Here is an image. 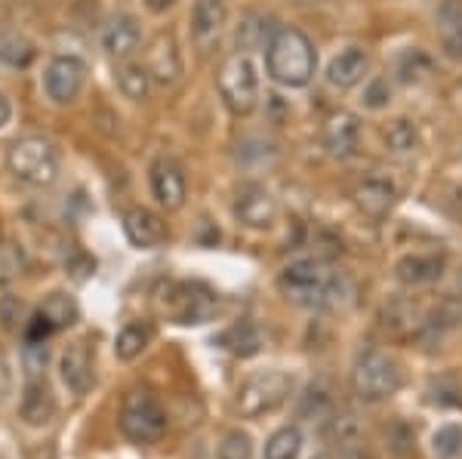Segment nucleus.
<instances>
[{"mask_svg": "<svg viewBox=\"0 0 462 459\" xmlns=\"http://www.w3.org/2000/svg\"><path fill=\"white\" fill-rule=\"evenodd\" d=\"M281 290L293 302H300V306L333 308V306L348 302V296H352V280L342 275V271L330 269L327 262H320V259H302V262H293L284 269V275H281Z\"/></svg>", "mask_w": 462, "mask_h": 459, "instance_id": "f257e3e1", "label": "nucleus"}, {"mask_svg": "<svg viewBox=\"0 0 462 459\" xmlns=\"http://www.w3.org/2000/svg\"><path fill=\"white\" fill-rule=\"evenodd\" d=\"M265 65L272 80H278L281 87H290V90H300V87H305L315 78L318 69L315 43L300 28H281L268 41Z\"/></svg>", "mask_w": 462, "mask_h": 459, "instance_id": "f03ea898", "label": "nucleus"}, {"mask_svg": "<svg viewBox=\"0 0 462 459\" xmlns=\"http://www.w3.org/2000/svg\"><path fill=\"white\" fill-rule=\"evenodd\" d=\"M167 428V413L158 395L148 389H133L124 395L121 404V432L133 444H152L158 441Z\"/></svg>", "mask_w": 462, "mask_h": 459, "instance_id": "7ed1b4c3", "label": "nucleus"}, {"mask_svg": "<svg viewBox=\"0 0 462 459\" xmlns=\"http://www.w3.org/2000/svg\"><path fill=\"white\" fill-rule=\"evenodd\" d=\"M293 391V376L284 373V370H259L253 373L241 389H237V413L241 417H265V413L278 410L281 404L290 398Z\"/></svg>", "mask_w": 462, "mask_h": 459, "instance_id": "20e7f679", "label": "nucleus"}, {"mask_svg": "<svg viewBox=\"0 0 462 459\" xmlns=\"http://www.w3.org/2000/svg\"><path fill=\"white\" fill-rule=\"evenodd\" d=\"M222 102L235 115H250L259 102V71L250 53H235L226 59V65L219 69L216 78Z\"/></svg>", "mask_w": 462, "mask_h": 459, "instance_id": "39448f33", "label": "nucleus"}, {"mask_svg": "<svg viewBox=\"0 0 462 459\" xmlns=\"http://www.w3.org/2000/svg\"><path fill=\"white\" fill-rule=\"evenodd\" d=\"M6 167H10V173L16 179L28 185H53L59 176V154L47 139L28 136L10 148Z\"/></svg>", "mask_w": 462, "mask_h": 459, "instance_id": "423d86ee", "label": "nucleus"}, {"mask_svg": "<svg viewBox=\"0 0 462 459\" xmlns=\"http://www.w3.org/2000/svg\"><path fill=\"white\" fill-rule=\"evenodd\" d=\"M352 386L361 401H385L401 389V370L385 352H364L352 370Z\"/></svg>", "mask_w": 462, "mask_h": 459, "instance_id": "0eeeda50", "label": "nucleus"}, {"mask_svg": "<svg viewBox=\"0 0 462 459\" xmlns=\"http://www.w3.org/2000/svg\"><path fill=\"white\" fill-rule=\"evenodd\" d=\"M87 80V62L78 56H56L50 59L47 71H43V90H47L50 102L56 106H71L84 90Z\"/></svg>", "mask_w": 462, "mask_h": 459, "instance_id": "6e6552de", "label": "nucleus"}, {"mask_svg": "<svg viewBox=\"0 0 462 459\" xmlns=\"http://www.w3.org/2000/svg\"><path fill=\"white\" fill-rule=\"evenodd\" d=\"M235 216L241 219V225L263 232V228H272L274 219H278V204H274L272 191H265L263 185H247L237 195Z\"/></svg>", "mask_w": 462, "mask_h": 459, "instance_id": "1a4fd4ad", "label": "nucleus"}, {"mask_svg": "<svg viewBox=\"0 0 462 459\" xmlns=\"http://www.w3.org/2000/svg\"><path fill=\"white\" fill-rule=\"evenodd\" d=\"M361 145V121L352 111H337V115L327 117L324 124V148L330 158H352Z\"/></svg>", "mask_w": 462, "mask_h": 459, "instance_id": "9d476101", "label": "nucleus"}, {"mask_svg": "<svg viewBox=\"0 0 462 459\" xmlns=\"http://www.w3.org/2000/svg\"><path fill=\"white\" fill-rule=\"evenodd\" d=\"M56 395L53 389L47 386V380H32L22 391V401H19V419L32 428L50 426L56 419Z\"/></svg>", "mask_w": 462, "mask_h": 459, "instance_id": "9b49d317", "label": "nucleus"}, {"mask_svg": "<svg viewBox=\"0 0 462 459\" xmlns=\"http://www.w3.org/2000/svg\"><path fill=\"white\" fill-rule=\"evenodd\" d=\"M124 232L133 247L154 250L167 241V222H163L158 213L145 210V207H133V210L124 216Z\"/></svg>", "mask_w": 462, "mask_h": 459, "instance_id": "f8f14e48", "label": "nucleus"}, {"mask_svg": "<svg viewBox=\"0 0 462 459\" xmlns=\"http://www.w3.org/2000/svg\"><path fill=\"white\" fill-rule=\"evenodd\" d=\"M367 69H370V56L361 47H346L327 65V84L337 87V90H352V87H357L367 78Z\"/></svg>", "mask_w": 462, "mask_h": 459, "instance_id": "ddd939ff", "label": "nucleus"}, {"mask_svg": "<svg viewBox=\"0 0 462 459\" xmlns=\"http://www.w3.org/2000/svg\"><path fill=\"white\" fill-rule=\"evenodd\" d=\"M145 69L152 74V80H158V84H173L179 78L182 59H179V47H176L173 34H158L152 43H148Z\"/></svg>", "mask_w": 462, "mask_h": 459, "instance_id": "4468645a", "label": "nucleus"}, {"mask_svg": "<svg viewBox=\"0 0 462 459\" xmlns=\"http://www.w3.org/2000/svg\"><path fill=\"white\" fill-rule=\"evenodd\" d=\"M152 195L167 210H179L185 204V176L173 161H158L152 167Z\"/></svg>", "mask_w": 462, "mask_h": 459, "instance_id": "2eb2a0df", "label": "nucleus"}, {"mask_svg": "<svg viewBox=\"0 0 462 459\" xmlns=\"http://www.w3.org/2000/svg\"><path fill=\"white\" fill-rule=\"evenodd\" d=\"M394 197H398V188H394L389 179H383V176H370V179H364L355 188V204L361 207V213L370 219L389 216Z\"/></svg>", "mask_w": 462, "mask_h": 459, "instance_id": "dca6fc26", "label": "nucleus"}, {"mask_svg": "<svg viewBox=\"0 0 462 459\" xmlns=\"http://www.w3.org/2000/svg\"><path fill=\"white\" fill-rule=\"evenodd\" d=\"M59 370H62V382L74 395H87L89 386H93V354H89V345L87 343L69 345L62 361H59Z\"/></svg>", "mask_w": 462, "mask_h": 459, "instance_id": "f3484780", "label": "nucleus"}, {"mask_svg": "<svg viewBox=\"0 0 462 459\" xmlns=\"http://www.w3.org/2000/svg\"><path fill=\"white\" fill-rule=\"evenodd\" d=\"M435 25L438 37H441V50L462 62V0H441L435 10Z\"/></svg>", "mask_w": 462, "mask_h": 459, "instance_id": "a211bd4d", "label": "nucleus"}, {"mask_svg": "<svg viewBox=\"0 0 462 459\" xmlns=\"http://www.w3.org/2000/svg\"><path fill=\"white\" fill-rule=\"evenodd\" d=\"M139 41H143V32H139V25L133 16H115L106 25V32H102V47H106L108 56H115V59L130 56L133 50L139 47Z\"/></svg>", "mask_w": 462, "mask_h": 459, "instance_id": "6ab92c4d", "label": "nucleus"}, {"mask_svg": "<svg viewBox=\"0 0 462 459\" xmlns=\"http://www.w3.org/2000/svg\"><path fill=\"white\" fill-rule=\"evenodd\" d=\"M213 308H216L213 293L198 296L195 287H182V293L170 306V315H173L176 324H207L213 317Z\"/></svg>", "mask_w": 462, "mask_h": 459, "instance_id": "aec40b11", "label": "nucleus"}, {"mask_svg": "<svg viewBox=\"0 0 462 459\" xmlns=\"http://www.w3.org/2000/svg\"><path fill=\"white\" fill-rule=\"evenodd\" d=\"M394 271H398V280L401 284H429V280L441 278L444 271V259L441 256H431V253H410L404 259H398V265H394Z\"/></svg>", "mask_w": 462, "mask_h": 459, "instance_id": "412c9836", "label": "nucleus"}, {"mask_svg": "<svg viewBox=\"0 0 462 459\" xmlns=\"http://www.w3.org/2000/svg\"><path fill=\"white\" fill-rule=\"evenodd\" d=\"M228 19V4L226 0H195L191 6V34L198 41H207V37H216L222 32Z\"/></svg>", "mask_w": 462, "mask_h": 459, "instance_id": "4be33fe9", "label": "nucleus"}, {"mask_svg": "<svg viewBox=\"0 0 462 459\" xmlns=\"http://www.w3.org/2000/svg\"><path fill=\"white\" fill-rule=\"evenodd\" d=\"M37 315H41L53 330H65V327H71V324L78 321L80 308H78V302H74V296L56 290V293H50L47 299L41 302Z\"/></svg>", "mask_w": 462, "mask_h": 459, "instance_id": "5701e85b", "label": "nucleus"}, {"mask_svg": "<svg viewBox=\"0 0 462 459\" xmlns=\"http://www.w3.org/2000/svg\"><path fill=\"white\" fill-rule=\"evenodd\" d=\"M383 142L392 154H410L420 148V133H416V124L407 121V117H398L392 121L383 133Z\"/></svg>", "mask_w": 462, "mask_h": 459, "instance_id": "b1692460", "label": "nucleus"}, {"mask_svg": "<svg viewBox=\"0 0 462 459\" xmlns=\"http://www.w3.org/2000/svg\"><path fill=\"white\" fill-rule=\"evenodd\" d=\"M117 87H121V93L126 99L143 102L148 99V93H152V74H148L145 65H124V69L117 71Z\"/></svg>", "mask_w": 462, "mask_h": 459, "instance_id": "393cba45", "label": "nucleus"}, {"mask_svg": "<svg viewBox=\"0 0 462 459\" xmlns=\"http://www.w3.org/2000/svg\"><path fill=\"white\" fill-rule=\"evenodd\" d=\"M259 330L253 327L250 321H241V324H235L228 333H222V345H226L228 352H235V354H241V358H250V354H256L259 352Z\"/></svg>", "mask_w": 462, "mask_h": 459, "instance_id": "a878e982", "label": "nucleus"}, {"mask_svg": "<svg viewBox=\"0 0 462 459\" xmlns=\"http://www.w3.org/2000/svg\"><path fill=\"white\" fill-rule=\"evenodd\" d=\"M302 450V432L296 426H284L268 438L265 459H296Z\"/></svg>", "mask_w": 462, "mask_h": 459, "instance_id": "bb28decb", "label": "nucleus"}, {"mask_svg": "<svg viewBox=\"0 0 462 459\" xmlns=\"http://www.w3.org/2000/svg\"><path fill=\"white\" fill-rule=\"evenodd\" d=\"M148 327H143V324H126V327L117 333V343H115V354L121 361H133L143 354V349L148 345Z\"/></svg>", "mask_w": 462, "mask_h": 459, "instance_id": "cd10ccee", "label": "nucleus"}, {"mask_svg": "<svg viewBox=\"0 0 462 459\" xmlns=\"http://www.w3.org/2000/svg\"><path fill=\"white\" fill-rule=\"evenodd\" d=\"M431 450L438 459H457L462 456V428L459 426H444L431 438Z\"/></svg>", "mask_w": 462, "mask_h": 459, "instance_id": "c85d7f7f", "label": "nucleus"}, {"mask_svg": "<svg viewBox=\"0 0 462 459\" xmlns=\"http://www.w3.org/2000/svg\"><path fill=\"white\" fill-rule=\"evenodd\" d=\"M219 459H253V441L247 432L231 428L219 444Z\"/></svg>", "mask_w": 462, "mask_h": 459, "instance_id": "c756f323", "label": "nucleus"}, {"mask_svg": "<svg viewBox=\"0 0 462 459\" xmlns=\"http://www.w3.org/2000/svg\"><path fill=\"white\" fill-rule=\"evenodd\" d=\"M47 358H50L47 343H32V339H25V367L34 380L41 376V370L47 367Z\"/></svg>", "mask_w": 462, "mask_h": 459, "instance_id": "7c9ffc66", "label": "nucleus"}, {"mask_svg": "<svg viewBox=\"0 0 462 459\" xmlns=\"http://www.w3.org/2000/svg\"><path fill=\"white\" fill-rule=\"evenodd\" d=\"M389 99H392V87L385 78L370 80V87L364 90V106L367 108H383V106H389Z\"/></svg>", "mask_w": 462, "mask_h": 459, "instance_id": "2f4dec72", "label": "nucleus"}, {"mask_svg": "<svg viewBox=\"0 0 462 459\" xmlns=\"http://www.w3.org/2000/svg\"><path fill=\"white\" fill-rule=\"evenodd\" d=\"M10 395V367H6L4 354H0V401Z\"/></svg>", "mask_w": 462, "mask_h": 459, "instance_id": "473e14b6", "label": "nucleus"}, {"mask_svg": "<svg viewBox=\"0 0 462 459\" xmlns=\"http://www.w3.org/2000/svg\"><path fill=\"white\" fill-rule=\"evenodd\" d=\"M10 117H13V108H10V99H6L4 93H0V130L10 124Z\"/></svg>", "mask_w": 462, "mask_h": 459, "instance_id": "72a5a7b5", "label": "nucleus"}, {"mask_svg": "<svg viewBox=\"0 0 462 459\" xmlns=\"http://www.w3.org/2000/svg\"><path fill=\"white\" fill-rule=\"evenodd\" d=\"M173 4H176V0H145V6H148V10H152V13H158V16H161V13H167Z\"/></svg>", "mask_w": 462, "mask_h": 459, "instance_id": "f704fd0d", "label": "nucleus"}, {"mask_svg": "<svg viewBox=\"0 0 462 459\" xmlns=\"http://www.w3.org/2000/svg\"><path fill=\"white\" fill-rule=\"evenodd\" d=\"M296 4H315V0H296Z\"/></svg>", "mask_w": 462, "mask_h": 459, "instance_id": "c9c22d12", "label": "nucleus"}]
</instances>
